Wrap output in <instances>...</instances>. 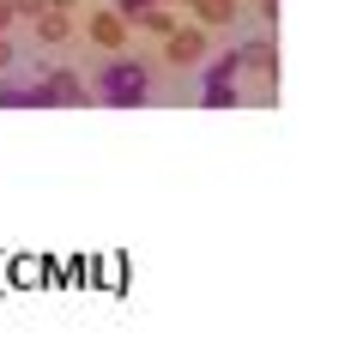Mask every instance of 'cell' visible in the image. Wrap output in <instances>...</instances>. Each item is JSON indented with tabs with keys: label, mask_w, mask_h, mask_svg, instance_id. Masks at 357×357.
<instances>
[{
	"label": "cell",
	"mask_w": 357,
	"mask_h": 357,
	"mask_svg": "<svg viewBox=\"0 0 357 357\" xmlns=\"http://www.w3.org/2000/svg\"><path fill=\"white\" fill-rule=\"evenodd\" d=\"M261 19H266V24H279V0H261Z\"/></svg>",
	"instance_id": "7c38bea8"
},
{
	"label": "cell",
	"mask_w": 357,
	"mask_h": 357,
	"mask_svg": "<svg viewBox=\"0 0 357 357\" xmlns=\"http://www.w3.org/2000/svg\"><path fill=\"white\" fill-rule=\"evenodd\" d=\"M0 109H43L37 79H0Z\"/></svg>",
	"instance_id": "8992f818"
},
{
	"label": "cell",
	"mask_w": 357,
	"mask_h": 357,
	"mask_svg": "<svg viewBox=\"0 0 357 357\" xmlns=\"http://www.w3.org/2000/svg\"><path fill=\"white\" fill-rule=\"evenodd\" d=\"M49 6H61V13H73V6H79V0H49Z\"/></svg>",
	"instance_id": "9a60e30c"
},
{
	"label": "cell",
	"mask_w": 357,
	"mask_h": 357,
	"mask_svg": "<svg viewBox=\"0 0 357 357\" xmlns=\"http://www.w3.org/2000/svg\"><path fill=\"white\" fill-rule=\"evenodd\" d=\"M194 19L206 24V31H218V24H236V6L230 0H194Z\"/></svg>",
	"instance_id": "9c48e42d"
},
{
	"label": "cell",
	"mask_w": 357,
	"mask_h": 357,
	"mask_svg": "<svg viewBox=\"0 0 357 357\" xmlns=\"http://www.w3.org/2000/svg\"><path fill=\"white\" fill-rule=\"evenodd\" d=\"M37 91H43V109H49V103H85V97H91L73 67H49V73H37Z\"/></svg>",
	"instance_id": "277c9868"
},
{
	"label": "cell",
	"mask_w": 357,
	"mask_h": 357,
	"mask_svg": "<svg viewBox=\"0 0 357 357\" xmlns=\"http://www.w3.org/2000/svg\"><path fill=\"white\" fill-rule=\"evenodd\" d=\"M13 19H19V13H13V0H0V37L13 31Z\"/></svg>",
	"instance_id": "8fae6325"
},
{
	"label": "cell",
	"mask_w": 357,
	"mask_h": 357,
	"mask_svg": "<svg viewBox=\"0 0 357 357\" xmlns=\"http://www.w3.org/2000/svg\"><path fill=\"white\" fill-rule=\"evenodd\" d=\"M236 79H243L236 49H230V55H212V61H206V85H200V103H206V109H236V103H243Z\"/></svg>",
	"instance_id": "7a4b0ae2"
},
{
	"label": "cell",
	"mask_w": 357,
	"mask_h": 357,
	"mask_svg": "<svg viewBox=\"0 0 357 357\" xmlns=\"http://www.w3.org/2000/svg\"><path fill=\"white\" fill-rule=\"evenodd\" d=\"M91 97H97V103H109V109H133V103H146V97H151V67L139 55H115L109 67L97 73Z\"/></svg>",
	"instance_id": "6da1fadb"
},
{
	"label": "cell",
	"mask_w": 357,
	"mask_h": 357,
	"mask_svg": "<svg viewBox=\"0 0 357 357\" xmlns=\"http://www.w3.org/2000/svg\"><path fill=\"white\" fill-rule=\"evenodd\" d=\"M85 31H91V43H97V49H121V43H128V19H121L115 6H109V13H97V19L85 24Z\"/></svg>",
	"instance_id": "5b68a950"
},
{
	"label": "cell",
	"mask_w": 357,
	"mask_h": 357,
	"mask_svg": "<svg viewBox=\"0 0 357 357\" xmlns=\"http://www.w3.org/2000/svg\"><path fill=\"white\" fill-rule=\"evenodd\" d=\"M212 37H206V24H169L164 31V61L169 67H194V61H206Z\"/></svg>",
	"instance_id": "3957f363"
},
{
	"label": "cell",
	"mask_w": 357,
	"mask_h": 357,
	"mask_svg": "<svg viewBox=\"0 0 357 357\" xmlns=\"http://www.w3.org/2000/svg\"><path fill=\"white\" fill-rule=\"evenodd\" d=\"M67 37H73V19H67L61 6H43V13H37V43L55 49V43H67Z\"/></svg>",
	"instance_id": "ba28073f"
},
{
	"label": "cell",
	"mask_w": 357,
	"mask_h": 357,
	"mask_svg": "<svg viewBox=\"0 0 357 357\" xmlns=\"http://www.w3.org/2000/svg\"><path fill=\"white\" fill-rule=\"evenodd\" d=\"M6 67H13V43L0 37V73H6Z\"/></svg>",
	"instance_id": "4fadbf2b"
},
{
	"label": "cell",
	"mask_w": 357,
	"mask_h": 357,
	"mask_svg": "<svg viewBox=\"0 0 357 357\" xmlns=\"http://www.w3.org/2000/svg\"><path fill=\"white\" fill-rule=\"evenodd\" d=\"M133 6H146V0H115V13H121V19H128Z\"/></svg>",
	"instance_id": "5bb4252c"
},
{
	"label": "cell",
	"mask_w": 357,
	"mask_h": 357,
	"mask_svg": "<svg viewBox=\"0 0 357 357\" xmlns=\"http://www.w3.org/2000/svg\"><path fill=\"white\" fill-rule=\"evenodd\" d=\"M236 61H243V67H261V73H273V79H279V43H273V37L243 43V49H236Z\"/></svg>",
	"instance_id": "52a82bcc"
},
{
	"label": "cell",
	"mask_w": 357,
	"mask_h": 357,
	"mask_svg": "<svg viewBox=\"0 0 357 357\" xmlns=\"http://www.w3.org/2000/svg\"><path fill=\"white\" fill-rule=\"evenodd\" d=\"M43 6H49V0H13V13H19V19H37Z\"/></svg>",
	"instance_id": "30bf717a"
}]
</instances>
